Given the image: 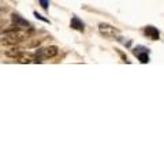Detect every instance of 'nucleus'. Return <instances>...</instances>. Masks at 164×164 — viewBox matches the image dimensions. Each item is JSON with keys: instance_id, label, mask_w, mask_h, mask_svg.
<instances>
[{"instance_id": "1", "label": "nucleus", "mask_w": 164, "mask_h": 164, "mask_svg": "<svg viewBox=\"0 0 164 164\" xmlns=\"http://www.w3.org/2000/svg\"><path fill=\"white\" fill-rule=\"evenodd\" d=\"M26 37L25 33H20V30L11 32V33H6V37L2 40L3 45H17Z\"/></svg>"}, {"instance_id": "2", "label": "nucleus", "mask_w": 164, "mask_h": 164, "mask_svg": "<svg viewBox=\"0 0 164 164\" xmlns=\"http://www.w3.org/2000/svg\"><path fill=\"white\" fill-rule=\"evenodd\" d=\"M99 30H100L101 34H104V36L108 37V39H112V37L118 36V33H119L114 26L108 25V23H100V25H99Z\"/></svg>"}, {"instance_id": "3", "label": "nucleus", "mask_w": 164, "mask_h": 164, "mask_svg": "<svg viewBox=\"0 0 164 164\" xmlns=\"http://www.w3.org/2000/svg\"><path fill=\"white\" fill-rule=\"evenodd\" d=\"M11 19H13L14 25L19 26L20 29H22V28L25 29V28H29V26H30V23H29L26 19H23L20 15H18V14H13V15H11Z\"/></svg>"}, {"instance_id": "4", "label": "nucleus", "mask_w": 164, "mask_h": 164, "mask_svg": "<svg viewBox=\"0 0 164 164\" xmlns=\"http://www.w3.org/2000/svg\"><path fill=\"white\" fill-rule=\"evenodd\" d=\"M20 52H22V51H20V48H19V47L13 45L10 49H7V51H4V55H6V56H7V58H14V59H17V58H18L19 55H20Z\"/></svg>"}, {"instance_id": "5", "label": "nucleus", "mask_w": 164, "mask_h": 164, "mask_svg": "<svg viewBox=\"0 0 164 164\" xmlns=\"http://www.w3.org/2000/svg\"><path fill=\"white\" fill-rule=\"evenodd\" d=\"M18 62L19 63H22V64H28V63H32L33 62V59H34V56L32 54H29V52H20V55L18 58Z\"/></svg>"}, {"instance_id": "6", "label": "nucleus", "mask_w": 164, "mask_h": 164, "mask_svg": "<svg viewBox=\"0 0 164 164\" xmlns=\"http://www.w3.org/2000/svg\"><path fill=\"white\" fill-rule=\"evenodd\" d=\"M58 52H59V49H58L56 45H51L48 47V48L44 49V58H47V59H49V58H54L58 55Z\"/></svg>"}, {"instance_id": "7", "label": "nucleus", "mask_w": 164, "mask_h": 164, "mask_svg": "<svg viewBox=\"0 0 164 164\" xmlns=\"http://www.w3.org/2000/svg\"><path fill=\"white\" fill-rule=\"evenodd\" d=\"M145 34L146 36H149L152 40H159V30H157L156 28H153V26H148V28H145Z\"/></svg>"}, {"instance_id": "8", "label": "nucleus", "mask_w": 164, "mask_h": 164, "mask_svg": "<svg viewBox=\"0 0 164 164\" xmlns=\"http://www.w3.org/2000/svg\"><path fill=\"white\" fill-rule=\"evenodd\" d=\"M71 28L77 29V30H80V32H84V23H82L77 17H74V18L71 19Z\"/></svg>"}, {"instance_id": "9", "label": "nucleus", "mask_w": 164, "mask_h": 164, "mask_svg": "<svg viewBox=\"0 0 164 164\" xmlns=\"http://www.w3.org/2000/svg\"><path fill=\"white\" fill-rule=\"evenodd\" d=\"M19 26H17V25H13V26H10V28H4V33H11V32H17V30H19Z\"/></svg>"}, {"instance_id": "10", "label": "nucleus", "mask_w": 164, "mask_h": 164, "mask_svg": "<svg viewBox=\"0 0 164 164\" xmlns=\"http://www.w3.org/2000/svg\"><path fill=\"white\" fill-rule=\"evenodd\" d=\"M138 58H140V62H141V63H148L149 62L148 54H138Z\"/></svg>"}, {"instance_id": "11", "label": "nucleus", "mask_w": 164, "mask_h": 164, "mask_svg": "<svg viewBox=\"0 0 164 164\" xmlns=\"http://www.w3.org/2000/svg\"><path fill=\"white\" fill-rule=\"evenodd\" d=\"M39 2H40L41 7H43L44 10H47V8H48V0H39Z\"/></svg>"}, {"instance_id": "12", "label": "nucleus", "mask_w": 164, "mask_h": 164, "mask_svg": "<svg viewBox=\"0 0 164 164\" xmlns=\"http://www.w3.org/2000/svg\"><path fill=\"white\" fill-rule=\"evenodd\" d=\"M34 15H36V17H37V18H39V19L44 20V22H48V19H45V18H44V17H41L40 14H39V13H34Z\"/></svg>"}, {"instance_id": "13", "label": "nucleus", "mask_w": 164, "mask_h": 164, "mask_svg": "<svg viewBox=\"0 0 164 164\" xmlns=\"http://www.w3.org/2000/svg\"><path fill=\"white\" fill-rule=\"evenodd\" d=\"M40 43H41V40H34V41L30 43V47H36V45H39Z\"/></svg>"}, {"instance_id": "14", "label": "nucleus", "mask_w": 164, "mask_h": 164, "mask_svg": "<svg viewBox=\"0 0 164 164\" xmlns=\"http://www.w3.org/2000/svg\"><path fill=\"white\" fill-rule=\"evenodd\" d=\"M4 25H6V22L3 19H0V32L4 30Z\"/></svg>"}, {"instance_id": "15", "label": "nucleus", "mask_w": 164, "mask_h": 164, "mask_svg": "<svg viewBox=\"0 0 164 164\" xmlns=\"http://www.w3.org/2000/svg\"><path fill=\"white\" fill-rule=\"evenodd\" d=\"M0 44H2V40H0Z\"/></svg>"}]
</instances>
